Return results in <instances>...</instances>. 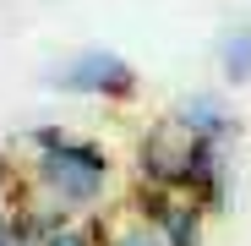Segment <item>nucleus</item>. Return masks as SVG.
<instances>
[{"label": "nucleus", "instance_id": "nucleus-8", "mask_svg": "<svg viewBox=\"0 0 251 246\" xmlns=\"http://www.w3.org/2000/svg\"><path fill=\"white\" fill-rule=\"evenodd\" d=\"M11 181H17V170H11L6 148H0V214H11Z\"/></svg>", "mask_w": 251, "mask_h": 246}, {"label": "nucleus", "instance_id": "nucleus-3", "mask_svg": "<svg viewBox=\"0 0 251 246\" xmlns=\"http://www.w3.org/2000/svg\"><path fill=\"white\" fill-rule=\"evenodd\" d=\"M142 224L158 235V246H202V208L175 191H148L142 197Z\"/></svg>", "mask_w": 251, "mask_h": 246}, {"label": "nucleus", "instance_id": "nucleus-1", "mask_svg": "<svg viewBox=\"0 0 251 246\" xmlns=\"http://www.w3.org/2000/svg\"><path fill=\"white\" fill-rule=\"evenodd\" d=\"M115 175V159L104 142L76 137L66 126H33L27 132V181H33V202L55 219H76L104 202Z\"/></svg>", "mask_w": 251, "mask_h": 246}, {"label": "nucleus", "instance_id": "nucleus-7", "mask_svg": "<svg viewBox=\"0 0 251 246\" xmlns=\"http://www.w3.org/2000/svg\"><path fill=\"white\" fill-rule=\"evenodd\" d=\"M104 246H158V235L142 224V219H126L120 230H109V241Z\"/></svg>", "mask_w": 251, "mask_h": 246}, {"label": "nucleus", "instance_id": "nucleus-4", "mask_svg": "<svg viewBox=\"0 0 251 246\" xmlns=\"http://www.w3.org/2000/svg\"><path fill=\"white\" fill-rule=\"evenodd\" d=\"M170 126L180 132V137H191V142H229L235 132H240V120H235V109L219 99V93H186L175 109H170Z\"/></svg>", "mask_w": 251, "mask_h": 246}, {"label": "nucleus", "instance_id": "nucleus-2", "mask_svg": "<svg viewBox=\"0 0 251 246\" xmlns=\"http://www.w3.org/2000/svg\"><path fill=\"white\" fill-rule=\"evenodd\" d=\"M50 88L120 104V99L137 93V71H131V60L115 55V50H82V55H71L60 71H50Z\"/></svg>", "mask_w": 251, "mask_h": 246}, {"label": "nucleus", "instance_id": "nucleus-5", "mask_svg": "<svg viewBox=\"0 0 251 246\" xmlns=\"http://www.w3.org/2000/svg\"><path fill=\"white\" fill-rule=\"evenodd\" d=\"M219 71H224V82L229 88H246L251 82V22H229L224 33H219Z\"/></svg>", "mask_w": 251, "mask_h": 246}, {"label": "nucleus", "instance_id": "nucleus-6", "mask_svg": "<svg viewBox=\"0 0 251 246\" xmlns=\"http://www.w3.org/2000/svg\"><path fill=\"white\" fill-rule=\"evenodd\" d=\"M38 246H104L88 224H76V219H66V224H55V230H44L38 235Z\"/></svg>", "mask_w": 251, "mask_h": 246}]
</instances>
